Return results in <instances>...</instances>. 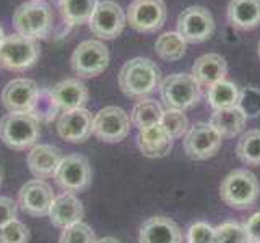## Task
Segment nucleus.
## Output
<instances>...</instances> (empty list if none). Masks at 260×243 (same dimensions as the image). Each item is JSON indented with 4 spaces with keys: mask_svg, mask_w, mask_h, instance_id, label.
Listing matches in <instances>:
<instances>
[{
    "mask_svg": "<svg viewBox=\"0 0 260 243\" xmlns=\"http://www.w3.org/2000/svg\"><path fill=\"white\" fill-rule=\"evenodd\" d=\"M161 85V71L158 65L146 57L135 59L124 63L119 73L120 91L134 99H143L150 96Z\"/></svg>",
    "mask_w": 260,
    "mask_h": 243,
    "instance_id": "nucleus-1",
    "label": "nucleus"
},
{
    "mask_svg": "<svg viewBox=\"0 0 260 243\" xmlns=\"http://www.w3.org/2000/svg\"><path fill=\"white\" fill-rule=\"evenodd\" d=\"M39 133V122L29 112H8L0 118V140L12 149L31 148Z\"/></svg>",
    "mask_w": 260,
    "mask_h": 243,
    "instance_id": "nucleus-2",
    "label": "nucleus"
},
{
    "mask_svg": "<svg viewBox=\"0 0 260 243\" xmlns=\"http://www.w3.org/2000/svg\"><path fill=\"white\" fill-rule=\"evenodd\" d=\"M54 15L46 2H24L13 13V28L29 39H44L52 29Z\"/></svg>",
    "mask_w": 260,
    "mask_h": 243,
    "instance_id": "nucleus-3",
    "label": "nucleus"
},
{
    "mask_svg": "<svg viewBox=\"0 0 260 243\" xmlns=\"http://www.w3.org/2000/svg\"><path fill=\"white\" fill-rule=\"evenodd\" d=\"M260 185L257 177L246 169L233 170L219 186L221 199L234 209H247L258 198Z\"/></svg>",
    "mask_w": 260,
    "mask_h": 243,
    "instance_id": "nucleus-4",
    "label": "nucleus"
},
{
    "mask_svg": "<svg viewBox=\"0 0 260 243\" xmlns=\"http://www.w3.org/2000/svg\"><path fill=\"white\" fill-rule=\"evenodd\" d=\"M159 94L168 109L185 110L200 101L202 86L189 73H174L161 81Z\"/></svg>",
    "mask_w": 260,
    "mask_h": 243,
    "instance_id": "nucleus-5",
    "label": "nucleus"
},
{
    "mask_svg": "<svg viewBox=\"0 0 260 243\" xmlns=\"http://www.w3.org/2000/svg\"><path fill=\"white\" fill-rule=\"evenodd\" d=\"M72 70L81 78L101 75L109 65V51L101 40L88 39L80 43L72 54Z\"/></svg>",
    "mask_w": 260,
    "mask_h": 243,
    "instance_id": "nucleus-6",
    "label": "nucleus"
},
{
    "mask_svg": "<svg viewBox=\"0 0 260 243\" xmlns=\"http://www.w3.org/2000/svg\"><path fill=\"white\" fill-rule=\"evenodd\" d=\"M39 57V46L35 39L24 37L18 32L5 37L0 47V65L13 71H23L36 63Z\"/></svg>",
    "mask_w": 260,
    "mask_h": 243,
    "instance_id": "nucleus-7",
    "label": "nucleus"
},
{
    "mask_svg": "<svg viewBox=\"0 0 260 243\" xmlns=\"http://www.w3.org/2000/svg\"><path fill=\"white\" fill-rule=\"evenodd\" d=\"M176 31L185 43H205L215 31V20L205 7H189L177 16Z\"/></svg>",
    "mask_w": 260,
    "mask_h": 243,
    "instance_id": "nucleus-8",
    "label": "nucleus"
},
{
    "mask_svg": "<svg viewBox=\"0 0 260 243\" xmlns=\"http://www.w3.org/2000/svg\"><path fill=\"white\" fill-rule=\"evenodd\" d=\"M127 24V15L114 0H103L98 4L88 21L89 31L100 39H116Z\"/></svg>",
    "mask_w": 260,
    "mask_h": 243,
    "instance_id": "nucleus-9",
    "label": "nucleus"
},
{
    "mask_svg": "<svg viewBox=\"0 0 260 243\" xmlns=\"http://www.w3.org/2000/svg\"><path fill=\"white\" fill-rule=\"evenodd\" d=\"M168 10L162 0H134L127 8V23L138 32H154L166 21Z\"/></svg>",
    "mask_w": 260,
    "mask_h": 243,
    "instance_id": "nucleus-10",
    "label": "nucleus"
},
{
    "mask_svg": "<svg viewBox=\"0 0 260 243\" xmlns=\"http://www.w3.org/2000/svg\"><path fill=\"white\" fill-rule=\"evenodd\" d=\"M130 117L128 113L117 107L108 105L101 109L93 118V133L106 143H119L130 132Z\"/></svg>",
    "mask_w": 260,
    "mask_h": 243,
    "instance_id": "nucleus-11",
    "label": "nucleus"
},
{
    "mask_svg": "<svg viewBox=\"0 0 260 243\" xmlns=\"http://www.w3.org/2000/svg\"><path fill=\"white\" fill-rule=\"evenodd\" d=\"M221 135L210 124L200 122L189 128L184 138V151L193 160L213 157L221 146Z\"/></svg>",
    "mask_w": 260,
    "mask_h": 243,
    "instance_id": "nucleus-12",
    "label": "nucleus"
},
{
    "mask_svg": "<svg viewBox=\"0 0 260 243\" xmlns=\"http://www.w3.org/2000/svg\"><path fill=\"white\" fill-rule=\"evenodd\" d=\"M54 178L57 185L67 193L81 191L91 183V167L85 156L70 154L62 159Z\"/></svg>",
    "mask_w": 260,
    "mask_h": 243,
    "instance_id": "nucleus-13",
    "label": "nucleus"
},
{
    "mask_svg": "<svg viewBox=\"0 0 260 243\" xmlns=\"http://www.w3.org/2000/svg\"><path fill=\"white\" fill-rule=\"evenodd\" d=\"M52 188L44 180H29L26 182L18 193V205L26 214L32 217H43L49 214V208H51L54 201Z\"/></svg>",
    "mask_w": 260,
    "mask_h": 243,
    "instance_id": "nucleus-14",
    "label": "nucleus"
},
{
    "mask_svg": "<svg viewBox=\"0 0 260 243\" xmlns=\"http://www.w3.org/2000/svg\"><path fill=\"white\" fill-rule=\"evenodd\" d=\"M93 118L83 107L62 112L57 122V133L69 143H83L93 133Z\"/></svg>",
    "mask_w": 260,
    "mask_h": 243,
    "instance_id": "nucleus-15",
    "label": "nucleus"
},
{
    "mask_svg": "<svg viewBox=\"0 0 260 243\" xmlns=\"http://www.w3.org/2000/svg\"><path fill=\"white\" fill-rule=\"evenodd\" d=\"M39 93L32 79L15 78L8 81L2 91V102L8 112H29Z\"/></svg>",
    "mask_w": 260,
    "mask_h": 243,
    "instance_id": "nucleus-16",
    "label": "nucleus"
},
{
    "mask_svg": "<svg viewBox=\"0 0 260 243\" xmlns=\"http://www.w3.org/2000/svg\"><path fill=\"white\" fill-rule=\"evenodd\" d=\"M140 243H182V232L174 221L165 216L146 219L138 233Z\"/></svg>",
    "mask_w": 260,
    "mask_h": 243,
    "instance_id": "nucleus-17",
    "label": "nucleus"
},
{
    "mask_svg": "<svg viewBox=\"0 0 260 243\" xmlns=\"http://www.w3.org/2000/svg\"><path fill=\"white\" fill-rule=\"evenodd\" d=\"M60 149L52 144H36L32 146L28 152L26 164L31 174L36 178H49L54 177L57 172V167L62 162Z\"/></svg>",
    "mask_w": 260,
    "mask_h": 243,
    "instance_id": "nucleus-18",
    "label": "nucleus"
},
{
    "mask_svg": "<svg viewBox=\"0 0 260 243\" xmlns=\"http://www.w3.org/2000/svg\"><path fill=\"white\" fill-rule=\"evenodd\" d=\"M85 214V209L81 201L73 196L72 193H62L59 196H55L51 208H49V219H51L52 225L60 227H70L77 222H81Z\"/></svg>",
    "mask_w": 260,
    "mask_h": 243,
    "instance_id": "nucleus-19",
    "label": "nucleus"
},
{
    "mask_svg": "<svg viewBox=\"0 0 260 243\" xmlns=\"http://www.w3.org/2000/svg\"><path fill=\"white\" fill-rule=\"evenodd\" d=\"M49 91H51L57 107L62 112L83 107V104L88 101V88L83 81L77 78L63 79L52 86Z\"/></svg>",
    "mask_w": 260,
    "mask_h": 243,
    "instance_id": "nucleus-20",
    "label": "nucleus"
},
{
    "mask_svg": "<svg viewBox=\"0 0 260 243\" xmlns=\"http://www.w3.org/2000/svg\"><path fill=\"white\" fill-rule=\"evenodd\" d=\"M228 73V63L221 55L218 54H205L199 57L195 63L192 65L190 75L195 78V81L203 86L210 88L218 81H223Z\"/></svg>",
    "mask_w": 260,
    "mask_h": 243,
    "instance_id": "nucleus-21",
    "label": "nucleus"
},
{
    "mask_svg": "<svg viewBox=\"0 0 260 243\" xmlns=\"http://www.w3.org/2000/svg\"><path fill=\"white\" fill-rule=\"evenodd\" d=\"M173 138L162 128L161 124L151 125L148 128H143L138 132V148L142 154L146 157H165L173 148Z\"/></svg>",
    "mask_w": 260,
    "mask_h": 243,
    "instance_id": "nucleus-22",
    "label": "nucleus"
},
{
    "mask_svg": "<svg viewBox=\"0 0 260 243\" xmlns=\"http://www.w3.org/2000/svg\"><path fill=\"white\" fill-rule=\"evenodd\" d=\"M226 18L234 29L250 31L257 28L260 24V0H231Z\"/></svg>",
    "mask_w": 260,
    "mask_h": 243,
    "instance_id": "nucleus-23",
    "label": "nucleus"
},
{
    "mask_svg": "<svg viewBox=\"0 0 260 243\" xmlns=\"http://www.w3.org/2000/svg\"><path fill=\"white\" fill-rule=\"evenodd\" d=\"M246 120H247L246 113H244L238 105H234V107L215 110V113L210 118V125L221 136L231 138L238 135L244 128Z\"/></svg>",
    "mask_w": 260,
    "mask_h": 243,
    "instance_id": "nucleus-24",
    "label": "nucleus"
},
{
    "mask_svg": "<svg viewBox=\"0 0 260 243\" xmlns=\"http://www.w3.org/2000/svg\"><path fill=\"white\" fill-rule=\"evenodd\" d=\"M100 0H59V10L63 21L70 26L88 23Z\"/></svg>",
    "mask_w": 260,
    "mask_h": 243,
    "instance_id": "nucleus-25",
    "label": "nucleus"
},
{
    "mask_svg": "<svg viewBox=\"0 0 260 243\" xmlns=\"http://www.w3.org/2000/svg\"><path fill=\"white\" fill-rule=\"evenodd\" d=\"M239 88L231 81H218L213 86L208 88L207 91V99L208 104L215 110H221L228 107H234L239 102Z\"/></svg>",
    "mask_w": 260,
    "mask_h": 243,
    "instance_id": "nucleus-26",
    "label": "nucleus"
},
{
    "mask_svg": "<svg viewBox=\"0 0 260 243\" xmlns=\"http://www.w3.org/2000/svg\"><path fill=\"white\" fill-rule=\"evenodd\" d=\"M185 40L179 36L177 31L162 32L154 43V52L159 59L166 62H176L182 59L185 54Z\"/></svg>",
    "mask_w": 260,
    "mask_h": 243,
    "instance_id": "nucleus-27",
    "label": "nucleus"
},
{
    "mask_svg": "<svg viewBox=\"0 0 260 243\" xmlns=\"http://www.w3.org/2000/svg\"><path fill=\"white\" fill-rule=\"evenodd\" d=\"M162 110L161 105L153 101V99H142L140 102H137L134 105L132 112H130V122L138 128H148L151 125H158L162 117Z\"/></svg>",
    "mask_w": 260,
    "mask_h": 243,
    "instance_id": "nucleus-28",
    "label": "nucleus"
},
{
    "mask_svg": "<svg viewBox=\"0 0 260 243\" xmlns=\"http://www.w3.org/2000/svg\"><path fill=\"white\" fill-rule=\"evenodd\" d=\"M238 157L247 166H260V130H249L236 146Z\"/></svg>",
    "mask_w": 260,
    "mask_h": 243,
    "instance_id": "nucleus-29",
    "label": "nucleus"
},
{
    "mask_svg": "<svg viewBox=\"0 0 260 243\" xmlns=\"http://www.w3.org/2000/svg\"><path fill=\"white\" fill-rule=\"evenodd\" d=\"M59 112L60 110H59V107H57L51 91H49V89H39L36 101L29 110L31 115L35 117L38 122H51L55 118V115Z\"/></svg>",
    "mask_w": 260,
    "mask_h": 243,
    "instance_id": "nucleus-30",
    "label": "nucleus"
},
{
    "mask_svg": "<svg viewBox=\"0 0 260 243\" xmlns=\"http://www.w3.org/2000/svg\"><path fill=\"white\" fill-rule=\"evenodd\" d=\"M159 124L162 128L171 135V138H181L189 132V118L184 113V110H177V109H166L162 112V117Z\"/></svg>",
    "mask_w": 260,
    "mask_h": 243,
    "instance_id": "nucleus-31",
    "label": "nucleus"
},
{
    "mask_svg": "<svg viewBox=\"0 0 260 243\" xmlns=\"http://www.w3.org/2000/svg\"><path fill=\"white\" fill-rule=\"evenodd\" d=\"M213 243H250L244 225L238 222H224L215 227Z\"/></svg>",
    "mask_w": 260,
    "mask_h": 243,
    "instance_id": "nucleus-32",
    "label": "nucleus"
},
{
    "mask_svg": "<svg viewBox=\"0 0 260 243\" xmlns=\"http://www.w3.org/2000/svg\"><path fill=\"white\" fill-rule=\"evenodd\" d=\"M59 243H96V237L91 227L83 222H77L62 230Z\"/></svg>",
    "mask_w": 260,
    "mask_h": 243,
    "instance_id": "nucleus-33",
    "label": "nucleus"
},
{
    "mask_svg": "<svg viewBox=\"0 0 260 243\" xmlns=\"http://www.w3.org/2000/svg\"><path fill=\"white\" fill-rule=\"evenodd\" d=\"M29 230L21 221H12L0 227V243H28Z\"/></svg>",
    "mask_w": 260,
    "mask_h": 243,
    "instance_id": "nucleus-34",
    "label": "nucleus"
},
{
    "mask_svg": "<svg viewBox=\"0 0 260 243\" xmlns=\"http://www.w3.org/2000/svg\"><path fill=\"white\" fill-rule=\"evenodd\" d=\"M238 107L246 113V117H257L260 113V91L255 88H246L239 93Z\"/></svg>",
    "mask_w": 260,
    "mask_h": 243,
    "instance_id": "nucleus-35",
    "label": "nucleus"
},
{
    "mask_svg": "<svg viewBox=\"0 0 260 243\" xmlns=\"http://www.w3.org/2000/svg\"><path fill=\"white\" fill-rule=\"evenodd\" d=\"M215 229L207 222H195L187 230V243H213Z\"/></svg>",
    "mask_w": 260,
    "mask_h": 243,
    "instance_id": "nucleus-36",
    "label": "nucleus"
},
{
    "mask_svg": "<svg viewBox=\"0 0 260 243\" xmlns=\"http://www.w3.org/2000/svg\"><path fill=\"white\" fill-rule=\"evenodd\" d=\"M16 213H18L16 202L12 198L0 196V227L8 224V222H12V221H15Z\"/></svg>",
    "mask_w": 260,
    "mask_h": 243,
    "instance_id": "nucleus-37",
    "label": "nucleus"
},
{
    "mask_svg": "<svg viewBox=\"0 0 260 243\" xmlns=\"http://www.w3.org/2000/svg\"><path fill=\"white\" fill-rule=\"evenodd\" d=\"M244 230H246L250 243H260V213L252 214L244 222Z\"/></svg>",
    "mask_w": 260,
    "mask_h": 243,
    "instance_id": "nucleus-38",
    "label": "nucleus"
},
{
    "mask_svg": "<svg viewBox=\"0 0 260 243\" xmlns=\"http://www.w3.org/2000/svg\"><path fill=\"white\" fill-rule=\"evenodd\" d=\"M96 243H120L119 240L112 238V237H106V238H101V240H96Z\"/></svg>",
    "mask_w": 260,
    "mask_h": 243,
    "instance_id": "nucleus-39",
    "label": "nucleus"
},
{
    "mask_svg": "<svg viewBox=\"0 0 260 243\" xmlns=\"http://www.w3.org/2000/svg\"><path fill=\"white\" fill-rule=\"evenodd\" d=\"M5 31H4V28L2 26H0V47H2L4 46V43H5Z\"/></svg>",
    "mask_w": 260,
    "mask_h": 243,
    "instance_id": "nucleus-40",
    "label": "nucleus"
},
{
    "mask_svg": "<svg viewBox=\"0 0 260 243\" xmlns=\"http://www.w3.org/2000/svg\"><path fill=\"white\" fill-rule=\"evenodd\" d=\"M0 186H2V169H0Z\"/></svg>",
    "mask_w": 260,
    "mask_h": 243,
    "instance_id": "nucleus-41",
    "label": "nucleus"
},
{
    "mask_svg": "<svg viewBox=\"0 0 260 243\" xmlns=\"http://www.w3.org/2000/svg\"><path fill=\"white\" fill-rule=\"evenodd\" d=\"M31 2H44V0H31Z\"/></svg>",
    "mask_w": 260,
    "mask_h": 243,
    "instance_id": "nucleus-42",
    "label": "nucleus"
},
{
    "mask_svg": "<svg viewBox=\"0 0 260 243\" xmlns=\"http://www.w3.org/2000/svg\"><path fill=\"white\" fill-rule=\"evenodd\" d=\"M258 57H260V43H258Z\"/></svg>",
    "mask_w": 260,
    "mask_h": 243,
    "instance_id": "nucleus-43",
    "label": "nucleus"
}]
</instances>
